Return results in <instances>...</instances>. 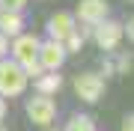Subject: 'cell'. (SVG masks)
Listing matches in <instances>:
<instances>
[{
    "instance_id": "1",
    "label": "cell",
    "mask_w": 134,
    "mask_h": 131,
    "mask_svg": "<svg viewBox=\"0 0 134 131\" xmlns=\"http://www.w3.org/2000/svg\"><path fill=\"white\" fill-rule=\"evenodd\" d=\"M12 57L15 63L24 69L27 78H36L39 72H42V66H39V39L30 33H18L12 42Z\"/></svg>"
},
{
    "instance_id": "2",
    "label": "cell",
    "mask_w": 134,
    "mask_h": 131,
    "mask_svg": "<svg viewBox=\"0 0 134 131\" xmlns=\"http://www.w3.org/2000/svg\"><path fill=\"white\" fill-rule=\"evenodd\" d=\"M27 75L15 60H0V98H15L27 89Z\"/></svg>"
},
{
    "instance_id": "3",
    "label": "cell",
    "mask_w": 134,
    "mask_h": 131,
    "mask_svg": "<svg viewBox=\"0 0 134 131\" xmlns=\"http://www.w3.org/2000/svg\"><path fill=\"white\" fill-rule=\"evenodd\" d=\"M27 116H30V122H36V125H51L54 116H57V104H54V98L39 92L36 98L27 101Z\"/></svg>"
},
{
    "instance_id": "4",
    "label": "cell",
    "mask_w": 134,
    "mask_h": 131,
    "mask_svg": "<svg viewBox=\"0 0 134 131\" xmlns=\"http://www.w3.org/2000/svg\"><path fill=\"white\" fill-rule=\"evenodd\" d=\"M75 92H77V98H83L86 104H92V101H98L101 95H104V78L101 75H77L75 78Z\"/></svg>"
},
{
    "instance_id": "5",
    "label": "cell",
    "mask_w": 134,
    "mask_h": 131,
    "mask_svg": "<svg viewBox=\"0 0 134 131\" xmlns=\"http://www.w3.org/2000/svg\"><path fill=\"white\" fill-rule=\"evenodd\" d=\"M66 48H63V42L57 39H48V42H39V66L48 69V72H57V69L66 63Z\"/></svg>"
},
{
    "instance_id": "6",
    "label": "cell",
    "mask_w": 134,
    "mask_h": 131,
    "mask_svg": "<svg viewBox=\"0 0 134 131\" xmlns=\"http://www.w3.org/2000/svg\"><path fill=\"white\" fill-rule=\"evenodd\" d=\"M119 39H122V27L116 21H98L96 24V42L101 51H113L119 45Z\"/></svg>"
},
{
    "instance_id": "7",
    "label": "cell",
    "mask_w": 134,
    "mask_h": 131,
    "mask_svg": "<svg viewBox=\"0 0 134 131\" xmlns=\"http://www.w3.org/2000/svg\"><path fill=\"white\" fill-rule=\"evenodd\" d=\"M77 18H81L83 24L96 27L98 21L107 18V0H81V3H77Z\"/></svg>"
},
{
    "instance_id": "8",
    "label": "cell",
    "mask_w": 134,
    "mask_h": 131,
    "mask_svg": "<svg viewBox=\"0 0 134 131\" xmlns=\"http://www.w3.org/2000/svg\"><path fill=\"white\" fill-rule=\"evenodd\" d=\"M72 30H75V18H72L69 12H57V15L48 21V33H51V39H57V42H63Z\"/></svg>"
},
{
    "instance_id": "9",
    "label": "cell",
    "mask_w": 134,
    "mask_h": 131,
    "mask_svg": "<svg viewBox=\"0 0 134 131\" xmlns=\"http://www.w3.org/2000/svg\"><path fill=\"white\" fill-rule=\"evenodd\" d=\"M0 33H3V36L24 33V18H21V12H12V9H3V12H0Z\"/></svg>"
},
{
    "instance_id": "10",
    "label": "cell",
    "mask_w": 134,
    "mask_h": 131,
    "mask_svg": "<svg viewBox=\"0 0 134 131\" xmlns=\"http://www.w3.org/2000/svg\"><path fill=\"white\" fill-rule=\"evenodd\" d=\"M60 83H63V78L57 72H48V75H42V78L36 81V89L42 92V95H54V92L60 89Z\"/></svg>"
},
{
    "instance_id": "11",
    "label": "cell",
    "mask_w": 134,
    "mask_h": 131,
    "mask_svg": "<svg viewBox=\"0 0 134 131\" xmlns=\"http://www.w3.org/2000/svg\"><path fill=\"white\" fill-rule=\"evenodd\" d=\"M66 131H96V122L86 113H72L69 122H66Z\"/></svg>"
},
{
    "instance_id": "12",
    "label": "cell",
    "mask_w": 134,
    "mask_h": 131,
    "mask_svg": "<svg viewBox=\"0 0 134 131\" xmlns=\"http://www.w3.org/2000/svg\"><path fill=\"white\" fill-rule=\"evenodd\" d=\"M63 42H66V45H63L66 51H81V48H83V36H81V33H75V30H72V33H69Z\"/></svg>"
},
{
    "instance_id": "13",
    "label": "cell",
    "mask_w": 134,
    "mask_h": 131,
    "mask_svg": "<svg viewBox=\"0 0 134 131\" xmlns=\"http://www.w3.org/2000/svg\"><path fill=\"white\" fill-rule=\"evenodd\" d=\"M0 6H3V9H12V12H21L24 0H0Z\"/></svg>"
},
{
    "instance_id": "14",
    "label": "cell",
    "mask_w": 134,
    "mask_h": 131,
    "mask_svg": "<svg viewBox=\"0 0 134 131\" xmlns=\"http://www.w3.org/2000/svg\"><path fill=\"white\" fill-rule=\"evenodd\" d=\"M122 131H134V113H131V116H125V122H122Z\"/></svg>"
},
{
    "instance_id": "15",
    "label": "cell",
    "mask_w": 134,
    "mask_h": 131,
    "mask_svg": "<svg viewBox=\"0 0 134 131\" xmlns=\"http://www.w3.org/2000/svg\"><path fill=\"white\" fill-rule=\"evenodd\" d=\"M113 69H119V72H128V69H131V60H119Z\"/></svg>"
},
{
    "instance_id": "16",
    "label": "cell",
    "mask_w": 134,
    "mask_h": 131,
    "mask_svg": "<svg viewBox=\"0 0 134 131\" xmlns=\"http://www.w3.org/2000/svg\"><path fill=\"white\" fill-rule=\"evenodd\" d=\"M125 33H128V39H131V42H134V18H131V21H128V24H125Z\"/></svg>"
},
{
    "instance_id": "17",
    "label": "cell",
    "mask_w": 134,
    "mask_h": 131,
    "mask_svg": "<svg viewBox=\"0 0 134 131\" xmlns=\"http://www.w3.org/2000/svg\"><path fill=\"white\" fill-rule=\"evenodd\" d=\"M3 54H6V36L0 33V57H3Z\"/></svg>"
},
{
    "instance_id": "18",
    "label": "cell",
    "mask_w": 134,
    "mask_h": 131,
    "mask_svg": "<svg viewBox=\"0 0 134 131\" xmlns=\"http://www.w3.org/2000/svg\"><path fill=\"white\" fill-rule=\"evenodd\" d=\"M3 101H6V98H0V119H3V113H6V104Z\"/></svg>"
},
{
    "instance_id": "19",
    "label": "cell",
    "mask_w": 134,
    "mask_h": 131,
    "mask_svg": "<svg viewBox=\"0 0 134 131\" xmlns=\"http://www.w3.org/2000/svg\"><path fill=\"white\" fill-rule=\"evenodd\" d=\"M0 131H6V128H0Z\"/></svg>"
},
{
    "instance_id": "20",
    "label": "cell",
    "mask_w": 134,
    "mask_h": 131,
    "mask_svg": "<svg viewBox=\"0 0 134 131\" xmlns=\"http://www.w3.org/2000/svg\"><path fill=\"white\" fill-rule=\"evenodd\" d=\"M131 3H134V0H131Z\"/></svg>"
}]
</instances>
